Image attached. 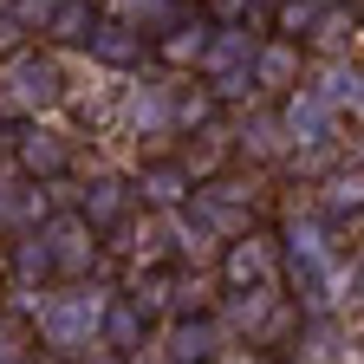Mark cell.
<instances>
[{"label": "cell", "mask_w": 364, "mask_h": 364, "mask_svg": "<svg viewBox=\"0 0 364 364\" xmlns=\"http://www.w3.org/2000/svg\"><path fill=\"white\" fill-rule=\"evenodd\" d=\"M72 98L65 65L53 59V46H14L0 59V117H53Z\"/></svg>", "instance_id": "cell-2"}, {"label": "cell", "mask_w": 364, "mask_h": 364, "mask_svg": "<svg viewBox=\"0 0 364 364\" xmlns=\"http://www.w3.org/2000/svg\"><path fill=\"white\" fill-rule=\"evenodd\" d=\"M228 144H235V163H247V169H280L287 163V130H280V111H273L267 98H254L235 124H228Z\"/></svg>", "instance_id": "cell-10"}, {"label": "cell", "mask_w": 364, "mask_h": 364, "mask_svg": "<svg viewBox=\"0 0 364 364\" xmlns=\"http://www.w3.org/2000/svg\"><path fill=\"white\" fill-rule=\"evenodd\" d=\"M208 26H215V20H202V14H176L163 33H150V59H156L163 72H196Z\"/></svg>", "instance_id": "cell-18"}, {"label": "cell", "mask_w": 364, "mask_h": 364, "mask_svg": "<svg viewBox=\"0 0 364 364\" xmlns=\"http://www.w3.org/2000/svg\"><path fill=\"white\" fill-rule=\"evenodd\" d=\"M0 254H7V287H53V254H46L39 228H20V235L0 241Z\"/></svg>", "instance_id": "cell-21"}, {"label": "cell", "mask_w": 364, "mask_h": 364, "mask_svg": "<svg viewBox=\"0 0 364 364\" xmlns=\"http://www.w3.org/2000/svg\"><path fill=\"white\" fill-rule=\"evenodd\" d=\"M254 202H260L254 176H241V169H215V176H202L196 189H189L182 215H189L202 235L221 247V241H235L241 228H254Z\"/></svg>", "instance_id": "cell-4"}, {"label": "cell", "mask_w": 364, "mask_h": 364, "mask_svg": "<svg viewBox=\"0 0 364 364\" xmlns=\"http://www.w3.org/2000/svg\"><path fill=\"white\" fill-rule=\"evenodd\" d=\"M299 46H312V53H326V59H358V14H351V0H326V7L312 14Z\"/></svg>", "instance_id": "cell-20"}, {"label": "cell", "mask_w": 364, "mask_h": 364, "mask_svg": "<svg viewBox=\"0 0 364 364\" xmlns=\"http://www.w3.org/2000/svg\"><path fill=\"white\" fill-rule=\"evenodd\" d=\"M260 33H247V20H215L208 39H202V91L215 105H254V78H247V59H254Z\"/></svg>", "instance_id": "cell-3"}, {"label": "cell", "mask_w": 364, "mask_h": 364, "mask_svg": "<svg viewBox=\"0 0 364 364\" xmlns=\"http://www.w3.org/2000/svg\"><path fill=\"white\" fill-rule=\"evenodd\" d=\"M215 287H267L280 280V241L267 235V228H241L235 241L215 247Z\"/></svg>", "instance_id": "cell-8"}, {"label": "cell", "mask_w": 364, "mask_h": 364, "mask_svg": "<svg viewBox=\"0 0 364 364\" xmlns=\"http://www.w3.org/2000/svg\"><path fill=\"white\" fill-rule=\"evenodd\" d=\"M273 299H280V280H267V287H215V326L228 338H254L260 332V318L273 312Z\"/></svg>", "instance_id": "cell-16"}, {"label": "cell", "mask_w": 364, "mask_h": 364, "mask_svg": "<svg viewBox=\"0 0 364 364\" xmlns=\"http://www.w3.org/2000/svg\"><path fill=\"white\" fill-rule=\"evenodd\" d=\"M254 7H260V14H273V7H280V0H254Z\"/></svg>", "instance_id": "cell-31"}, {"label": "cell", "mask_w": 364, "mask_h": 364, "mask_svg": "<svg viewBox=\"0 0 364 364\" xmlns=\"http://www.w3.org/2000/svg\"><path fill=\"white\" fill-rule=\"evenodd\" d=\"M273 111H280V130H287V144H293V150H299V144H318V136H338V130H345V117H332L326 105H318L306 78H299L293 91H280V105H273Z\"/></svg>", "instance_id": "cell-17"}, {"label": "cell", "mask_w": 364, "mask_h": 364, "mask_svg": "<svg viewBox=\"0 0 364 364\" xmlns=\"http://www.w3.org/2000/svg\"><path fill=\"white\" fill-rule=\"evenodd\" d=\"M91 7H105V0H91Z\"/></svg>", "instance_id": "cell-34"}, {"label": "cell", "mask_w": 364, "mask_h": 364, "mask_svg": "<svg viewBox=\"0 0 364 364\" xmlns=\"http://www.w3.org/2000/svg\"><path fill=\"white\" fill-rule=\"evenodd\" d=\"M39 241H46V254H53L59 280H91V273L105 267V241H98V228H91L78 208H53L39 221Z\"/></svg>", "instance_id": "cell-6"}, {"label": "cell", "mask_w": 364, "mask_h": 364, "mask_svg": "<svg viewBox=\"0 0 364 364\" xmlns=\"http://www.w3.org/2000/svg\"><path fill=\"white\" fill-rule=\"evenodd\" d=\"M208 7H215V20H247V14H260L254 0H208Z\"/></svg>", "instance_id": "cell-28"}, {"label": "cell", "mask_w": 364, "mask_h": 364, "mask_svg": "<svg viewBox=\"0 0 364 364\" xmlns=\"http://www.w3.org/2000/svg\"><path fill=\"white\" fill-rule=\"evenodd\" d=\"M130 364H150V358H130Z\"/></svg>", "instance_id": "cell-33"}, {"label": "cell", "mask_w": 364, "mask_h": 364, "mask_svg": "<svg viewBox=\"0 0 364 364\" xmlns=\"http://www.w3.org/2000/svg\"><path fill=\"white\" fill-rule=\"evenodd\" d=\"M150 332H156V326H150V318L136 312L124 293H111V299H105V318H98V345H111V351L136 358V351L150 345Z\"/></svg>", "instance_id": "cell-23"}, {"label": "cell", "mask_w": 364, "mask_h": 364, "mask_svg": "<svg viewBox=\"0 0 364 364\" xmlns=\"http://www.w3.org/2000/svg\"><path fill=\"white\" fill-rule=\"evenodd\" d=\"M189 189H196V176L182 169V156H144V163L130 169V196L144 202V208H156V215L182 208V202H189Z\"/></svg>", "instance_id": "cell-13"}, {"label": "cell", "mask_w": 364, "mask_h": 364, "mask_svg": "<svg viewBox=\"0 0 364 364\" xmlns=\"http://www.w3.org/2000/svg\"><path fill=\"white\" fill-rule=\"evenodd\" d=\"M247 78H254V98H280V91H293L306 78V53H299V39H260L254 46V59H247Z\"/></svg>", "instance_id": "cell-15"}, {"label": "cell", "mask_w": 364, "mask_h": 364, "mask_svg": "<svg viewBox=\"0 0 364 364\" xmlns=\"http://www.w3.org/2000/svg\"><path fill=\"white\" fill-rule=\"evenodd\" d=\"M318 7H326V0H318Z\"/></svg>", "instance_id": "cell-35"}, {"label": "cell", "mask_w": 364, "mask_h": 364, "mask_svg": "<svg viewBox=\"0 0 364 364\" xmlns=\"http://www.w3.org/2000/svg\"><path fill=\"white\" fill-rule=\"evenodd\" d=\"M105 7H111L117 20H130L136 33H163V26L182 14V0H105Z\"/></svg>", "instance_id": "cell-25"}, {"label": "cell", "mask_w": 364, "mask_h": 364, "mask_svg": "<svg viewBox=\"0 0 364 364\" xmlns=\"http://www.w3.org/2000/svg\"><path fill=\"white\" fill-rule=\"evenodd\" d=\"M72 208L98 228V235H111L117 221H130L136 215V196H130V176L124 169H91V176H78V189H72Z\"/></svg>", "instance_id": "cell-12"}, {"label": "cell", "mask_w": 364, "mask_h": 364, "mask_svg": "<svg viewBox=\"0 0 364 364\" xmlns=\"http://www.w3.org/2000/svg\"><path fill=\"white\" fill-rule=\"evenodd\" d=\"M312 189H318V196H312V208L326 215L338 235H345V228H358V215H364V169H358V156L332 163L326 176L312 182Z\"/></svg>", "instance_id": "cell-14"}, {"label": "cell", "mask_w": 364, "mask_h": 364, "mask_svg": "<svg viewBox=\"0 0 364 364\" xmlns=\"http://www.w3.org/2000/svg\"><path fill=\"white\" fill-rule=\"evenodd\" d=\"M7 169L26 176V182L72 176V136H65L53 117H20V124L7 130Z\"/></svg>", "instance_id": "cell-5"}, {"label": "cell", "mask_w": 364, "mask_h": 364, "mask_svg": "<svg viewBox=\"0 0 364 364\" xmlns=\"http://www.w3.org/2000/svg\"><path fill=\"white\" fill-rule=\"evenodd\" d=\"M215 117H221V105L208 98L202 85H176V111H169V130H176V136H196V130L215 124Z\"/></svg>", "instance_id": "cell-24"}, {"label": "cell", "mask_w": 364, "mask_h": 364, "mask_svg": "<svg viewBox=\"0 0 364 364\" xmlns=\"http://www.w3.org/2000/svg\"><path fill=\"white\" fill-rule=\"evenodd\" d=\"M14 364H33V351H26V358H14Z\"/></svg>", "instance_id": "cell-32"}, {"label": "cell", "mask_w": 364, "mask_h": 364, "mask_svg": "<svg viewBox=\"0 0 364 364\" xmlns=\"http://www.w3.org/2000/svg\"><path fill=\"white\" fill-rule=\"evenodd\" d=\"M254 364H293V358H287V351H260Z\"/></svg>", "instance_id": "cell-29"}, {"label": "cell", "mask_w": 364, "mask_h": 364, "mask_svg": "<svg viewBox=\"0 0 364 364\" xmlns=\"http://www.w3.org/2000/svg\"><path fill=\"white\" fill-rule=\"evenodd\" d=\"M78 53L98 65V72L124 78V72H144V59H150V33H136V26L117 20V14H98V26H91V39L78 46Z\"/></svg>", "instance_id": "cell-11"}, {"label": "cell", "mask_w": 364, "mask_h": 364, "mask_svg": "<svg viewBox=\"0 0 364 364\" xmlns=\"http://www.w3.org/2000/svg\"><path fill=\"white\" fill-rule=\"evenodd\" d=\"M293 364H364L358 358V332H351V312H299V332H293Z\"/></svg>", "instance_id": "cell-9"}, {"label": "cell", "mask_w": 364, "mask_h": 364, "mask_svg": "<svg viewBox=\"0 0 364 364\" xmlns=\"http://www.w3.org/2000/svg\"><path fill=\"white\" fill-rule=\"evenodd\" d=\"M169 111H176V85L169 78H144V72H124V85H117V130L124 136H176L169 130Z\"/></svg>", "instance_id": "cell-7"}, {"label": "cell", "mask_w": 364, "mask_h": 364, "mask_svg": "<svg viewBox=\"0 0 364 364\" xmlns=\"http://www.w3.org/2000/svg\"><path fill=\"white\" fill-rule=\"evenodd\" d=\"M0 293H7V254H0Z\"/></svg>", "instance_id": "cell-30"}, {"label": "cell", "mask_w": 364, "mask_h": 364, "mask_svg": "<svg viewBox=\"0 0 364 364\" xmlns=\"http://www.w3.org/2000/svg\"><path fill=\"white\" fill-rule=\"evenodd\" d=\"M72 364H130V358H124V351H111V345H85Z\"/></svg>", "instance_id": "cell-27"}, {"label": "cell", "mask_w": 364, "mask_h": 364, "mask_svg": "<svg viewBox=\"0 0 364 364\" xmlns=\"http://www.w3.org/2000/svg\"><path fill=\"white\" fill-rule=\"evenodd\" d=\"M91 26H98V7H91V0H53L46 20H39V39L53 46V53H78L91 39Z\"/></svg>", "instance_id": "cell-22"}, {"label": "cell", "mask_w": 364, "mask_h": 364, "mask_svg": "<svg viewBox=\"0 0 364 364\" xmlns=\"http://www.w3.org/2000/svg\"><path fill=\"white\" fill-rule=\"evenodd\" d=\"M306 85H312V98L326 105L332 117H351L358 124V105H364V72H358V59H326Z\"/></svg>", "instance_id": "cell-19"}, {"label": "cell", "mask_w": 364, "mask_h": 364, "mask_svg": "<svg viewBox=\"0 0 364 364\" xmlns=\"http://www.w3.org/2000/svg\"><path fill=\"white\" fill-rule=\"evenodd\" d=\"M117 287H105L98 273L91 280H53L39 293V306H33V345L39 351H53V358H78L85 345H98V318H105V299H111Z\"/></svg>", "instance_id": "cell-1"}, {"label": "cell", "mask_w": 364, "mask_h": 364, "mask_svg": "<svg viewBox=\"0 0 364 364\" xmlns=\"http://www.w3.org/2000/svg\"><path fill=\"white\" fill-rule=\"evenodd\" d=\"M26 351H33V326L0 306V364H14V358H26Z\"/></svg>", "instance_id": "cell-26"}]
</instances>
